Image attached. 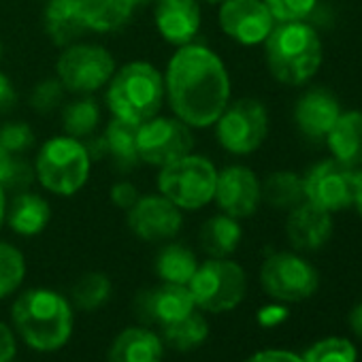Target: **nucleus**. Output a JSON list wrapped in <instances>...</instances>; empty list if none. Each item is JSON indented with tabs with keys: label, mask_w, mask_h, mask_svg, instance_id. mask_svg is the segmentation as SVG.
I'll return each mask as SVG.
<instances>
[{
	"label": "nucleus",
	"mask_w": 362,
	"mask_h": 362,
	"mask_svg": "<svg viewBox=\"0 0 362 362\" xmlns=\"http://www.w3.org/2000/svg\"><path fill=\"white\" fill-rule=\"evenodd\" d=\"M136 128L139 126L134 124L111 117V122L107 124L103 132L107 158L113 162V166L119 173H130L141 164L139 151H136Z\"/></svg>",
	"instance_id": "26"
},
{
	"label": "nucleus",
	"mask_w": 362,
	"mask_h": 362,
	"mask_svg": "<svg viewBox=\"0 0 362 362\" xmlns=\"http://www.w3.org/2000/svg\"><path fill=\"white\" fill-rule=\"evenodd\" d=\"M362 184V168L345 164L337 158L313 164L303 175L305 201L328 211L339 214L354 205Z\"/></svg>",
	"instance_id": "9"
},
{
	"label": "nucleus",
	"mask_w": 362,
	"mask_h": 362,
	"mask_svg": "<svg viewBox=\"0 0 362 362\" xmlns=\"http://www.w3.org/2000/svg\"><path fill=\"white\" fill-rule=\"evenodd\" d=\"M139 199H141L139 188L132 184V181H128V179H119V181H115V184L111 186V203L117 209H122V211H128Z\"/></svg>",
	"instance_id": "38"
},
{
	"label": "nucleus",
	"mask_w": 362,
	"mask_h": 362,
	"mask_svg": "<svg viewBox=\"0 0 362 362\" xmlns=\"http://www.w3.org/2000/svg\"><path fill=\"white\" fill-rule=\"evenodd\" d=\"M7 192H5V188L0 186V228L5 226V220H7Z\"/></svg>",
	"instance_id": "44"
},
{
	"label": "nucleus",
	"mask_w": 362,
	"mask_h": 362,
	"mask_svg": "<svg viewBox=\"0 0 362 362\" xmlns=\"http://www.w3.org/2000/svg\"><path fill=\"white\" fill-rule=\"evenodd\" d=\"M262 203L277 211H292L305 203L303 175L294 170H275L262 181Z\"/></svg>",
	"instance_id": "27"
},
{
	"label": "nucleus",
	"mask_w": 362,
	"mask_h": 362,
	"mask_svg": "<svg viewBox=\"0 0 362 362\" xmlns=\"http://www.w3.org/2000/svg\"><path fill=\"white\" fill-rule=\"evenodd\" d=\"M11 317L18 334L37 351H56L73 334V307L66 296L49 288L22 292L11 307Z\"/></svg>",
	"instance_id": "2"
},
{
	"label": "nucleus",
	"mask_w": 362,
	"mask_h": 362,
	"mask_svg": "<svg viewBox=\"0 0 362 362\" xmlns=\"http://www.w3.org/2000/svg\"><path fill=\"white\" fill-rule=\"evenodd\" d=\"M145 3H151V0H136V5H145Z\"/></svg>",
	"instance_id": "47"
},
{
	"label": "nucleus",
	"mask_w": 362,
	"mask_h": 362,
	"mask_svg": "<svg viewBox=\"0 0 362 362\" xmlns=\"http://www.w3.org/2000/svg\"><path fill=\"white\" fill-rule=\"evenodd\" d=\"M100 117H103V109L92 98V94L77 96L75 100H71L62 107V130L69 136L86 141L88 136H92L96 132Z\"/></svg>",
	"instance_id": "29"
},
{
	"label": "nucleus",
	"mask_w": 362,
	"mask_h": 362,
	"mask_svg": "<svg viewBox=\"0 0 362 362\" xmlns=\"http://www.w3.org/2000/svg\"><path fill=\"white\" fill-rule=\"evenodd\" d=\"M214 203L220 214L235 220L252 218L262 203V181L245 164H230L218 170Z\"/></svg>",
	"instance_id": "13"
},
{
	"label": "nucleus",
	"mask_w": 362,
	"mask_h": 362,
	"mask_svg": "<svg viewBox=\"0 0 362 362\" xmlns=\"http://www.w3.org/2000/svg\"><path fill=\"white\" fill-rule=\"evenodd\" d=\"M218 145L233 156L258 151L269 136V111L258 98H239L228 103L214 124Z\"/></svg>",
	"instance_id": "10"
},
{
	"label": "nucleus",
	"mask_w": 362,
	"mask_h": 362,
	"mask_svg": "<svg viewBox=\"0 0 362 362\" xmlns=\"http://www.w3.org/2000/svg\"><path fill=\"white\" fill-rule=\"evenodd\" d=\"M18 103V92H16V86L11 83V79L0 73V115L9 113Z\"/></svg>",
	"instance_id": "41"
},
{
	"label": "nucleus",
	"mask_w": 362,
	"mask_h": 362,
	"mask_svg": "<svg viewBox=\"0 0 362 362\" xmlns=\"http://www.w3.org/2000/svg\"><path fill=\"white\" fill-rule=\"evenodd\" d=\"M164 75L166 103L177 119L194 128H211L230 103V75L224 60L209 47H177Z\"/></svg>",
	"instance_id": "1"
},
{
	"label": "nucleus",
	"mask_w": 362,
	"mask_h": 362,
	"mask_svg": "<svg viewBox=\"0 0 362 362\" xmlns=\"http://www.w3.org/2000/svg\"><path fill=\"white\" fill-rule=\"evenodd\" d=\"M262 290L279 303H303L320 288L317 269L296 252H275L260 267Z\"/></svg>",
	"instance_id": "11"
},
{
	"label": "nucleus",
	"mask_w": 362,
	"mask_h": 362,
	"mask_svg": "<svg viewBox=\"0 0 362 362\" xmlns=\"http://www.w3.org/2000/svg\"><path fill=\"white\" fill-rule=\"evenodd\" d=\"M199 3H207V5H220L224 0H199Z\"/></svg>",
	"instance_id": "46"
},
{
	"label": "nucleus",
	"mask_w": 362,
	"mask_h": 362,
	"mask_svg": "<svg viewBox=\"0 0 362 362\" xmlns=\"http://www.w3.org/2000/svg\"><path fill=\"white\" fill-rule=\"evenodd\" d=\"M245 362H303V356L290 349H262L250 356Z\"/></svg>",
	"instance_id": "40"
},
{
	"label": "nucleus",
	"mask_w": 362,
	"mask_h": 362,
	"mask_svg": "<svg viewBox=\"0 0 362 362\" xmlns=\"http://www.w3.org/2000/svg\"><path fill=\"white\" fill-rule=\"evenodd\" d=\"M262 45L269 73L284 86L296 88L309 83L324 62L320 33L307 22L275 24Z\"/></svg>",
	"instance_id": "3"
},
{
	"label": "nucleus",
	"mask_w": 362,
	"mask_h": 362,
	"mask_svg": "<svg viewBox=\"0 0 362 362\" xmlns=\"http://www.w3.org/2000/svg\"><path fill=\"white\" fill-rule=\"evenodd\" d=\"M153 24L162 41L181 47L194 43L203 26L199 0H156Z\"/></svg>",
	"instance_id": "17"
},
{
	"label": "nucleus",
	"mask_w": 362,
	"mask_h": 362,
	"mask_svg": "<svg viewBox=\"0 0 362 362\" xmlns=\"http://www.w3.org/2000/svg\"><path fill=\"white\" fill-rule=\"evenodd\" d=\"M105 88V103L111 117L134 126L156 117L166 100L164 75L145 60H132L115 69Z\"/></svg>",
	"instance_id": "4"
},
{
	"label": "nucleus",
	"mask_w": 362,
	"mask_h": 362,
	"mask_svg": "<svg viewBox=\"0 0 362 362\" xmlns=\"http://www.w3.org/2000/svg\"><path fill=\"white\" fill-rule=\"evenodd\" d=\"M73 303L83 311H94L111 298V279L103 273H86L73 286Z\"/></svg>",
	"instance_id": "32"
},
{
	"label": "nucleus",
	"mask_w": 362,
	"mask_h": 362,
	"mask_svg": "<svg viewBox=\"0 0 362 362\" xmlns=\"http://www.w3.org/2000/svg\"><path fill=\"white\" fill-rule=\"evenodd\" d=\"M194 134L192 128L181 119L156 115L136 128V151L141 164L162 168L179 158L192 153Z\"/></svg>",
	"instance_id": "12"
},
{
	"label": "nucleus",
	"mask_w": 362,
	"mask_h": 362,
	"mask_svg": "<svg viewBox=\"0 0 362 362\" xmlns=\"http://www.w3.org/2000/svg\"><path fill=\"white\" fill-rule=\"evenodd\" d=\"M52 222V205L37 192L24 190L16 192L11 203H7V220L9 228L20 237H37Z\"/></svg>",
	"instance_id": "20"
},
{
	"label": "nucleus",
	"mask_w": 362,
	"mask_h": 362,
	"mask_svg": "<svg viewBox=\"0 0 362 362\" xmlns=\"http://www.w3.org/2000/svg\"><path fill=\"white\" fill-rule=\"evenodd\" d=\"M292 115L303 136L309 141H324L341 115V103L326 88H309L298 96Z\"/></svg>",
	"instance_id": "18"
},
{
	"label": "nucleus",
	"mask_w": 362,
	"mask_h": 362,
	"mask_svg": "<svg viewBox=\"0 0 362 362\" xmlns=\"http://www.w3.org/2000/svg\"><path fill=\"white\" fill-rule=\"evenodd\" d=\"M0 62H3V45H0Z\"/></svg>",
	"instance_id": "48"
},
{
	"label": "nucleus",
	"mask_w": 362,
	"mask_h": 362,
	"mask_svg": "<svg viewBox=\"0 0 362 362\" xmlns=\"http://www.w3.org/2000/svg\"><path fill=\"white\" fill-rule=\"evenodd\" d=\"M354 207H356V209H358V214L362 216V184H360V188H358V194H356Z\"/></svg>",
	"instance_id": "45"
},
{
	"label": "nucleus",
	"mask_w": 362,
	"mask_h": 362,
	"mask_svg": "<svg viewBox=\"0 0 362 362\" xmlns=\"http://www.w3.org/2000/svg\"><path fill=\"white\" fill-rule=\"evenodd\" d=\"M273 20L281 22H305L313 11L317 0H264Z\"/></svg>",
	"instance_id": "37"
},
{
	"label": "nucleus",
	"mask_w": 362,
	"mask_h": 362,
	"mask_svg": "<svg viewBox=\"0 0 362 362\" xmlns=\"http://www.w3.org/2000/svg\"><path fill=\"white\" fill-rule=\"evenodd\" d=\"M0 145L16 156H24L35 145V130L26 122H7L0 126Z\"/></svg>",
	"instance_id": "36"
},
{
	"label": "nucleus",
	"mask_w": 362,
	"mask_h": 362,
	"mask_svg": "<svg viewBox=\"0 0 362 362\" xmlns=\"http://www.w3.org/2000/svg\"><path fill=\"white\" fill-rule=\"evenodd\" d=\"M199 307L192 298L188 286L181 284H160L158 288L143 290L134 298V313L145 324L168 326L194 313Z\"/></svg>",
	"instance_id": "16"
},
{
	"label": "nucleus",
	"mask_w": 362,
	"mask_h": 362,
	"mask_svg": "<svg viewBox=\"0 0 362 362\" xmlns=\"http://www.w3.org/2000/svg\"><path fill=\"white\" fill-rule=\"evenodd\" d=\"M188 288L201 311L226 313L243 303L247 275L243 267L230 258H207L205 262H199Z\"/></svg>",
	"instance_id": "7"
},
{
	"label": "nucleus",
	"mask_w": 362,
	"mask_h": 362,
	"mask_svg": "<svg viewBox=\"0 0 362 362\" xmlns=\"http://www.w3.org/2000/svg\"><path fill=\"white\" fill-rule=\"evenodd\" d=\"M349 326H351L354 334L358 339H362V300L358 305H354V309L349 311Z\"/></svg>",
	"instance_id": "43"
},
{
	"label": "nucleus",
	"mask_w": 362,
	"mask_h": 362,
	"mask_svg": "<svg viewBox=\"0 0 362 362\" xmlns=\"http://www.w3.org/2000/svg\"><path fill=\"white\" fill-rule=\"evenodd\" d=\"M126 214L130 233L145 243L170 241L184 226V211L160 192L141 197Z\"/></svg>",
	"instance_id": "14"
},
{
	"label": "nucleus",
	"mask_w": 362,
	"mask_h": 362,
	"mask_svg": "<svg viewBox=\"0 0 362 362\" xmlns=\"http://www.w3.org/2000/svg\"><path fill=\"white\" fill-rule=\"evenodd\" d=\"M64 86L60 83L58 77H52V79H43L39 81L35 88H33V94H30V107L39 113H52L56 111L58 107L64 105Z\"/></svg>",
	"instance_id": "35"
},
{
	"label": "nucleus",
	"mask_w": 362,
	"mask_h": 362,
	"mask_svg": "<svg viewBox=\"0 0 362 362\" xmlns=\"http://www.w3.org/2000/svg\"><path fill=\"white\" fill-rule=\"evenodd\" d=\"M43 28L58 47L73 45L88 33L77 0H49L43 11Z\"/></svg>",
	"instance_id": "21"
},
{
	"label": "nucleus",
	"mask_w": 362,
	"mask_h": 362,
	"mask_svg": "<svg viewBox=\"0 0 362 362\" xmlns=\"http://www.w3.org/2000/svg\"><path fill=\"white\" fill-rule=\"evenodd\" d=\"M16 349H18V343H16V334L13 330L0 322V362H11L16 358Z\"/></svg>",
	"instance_id": "42"
},
{
	"label": "nucleus",
	"mask_w": 362,
	"mask_h": 362,
	"mask_svg": "<svg viewBox=\"0 0 362 362\" xmlns=\"http://www.w3.org/2000/svg\"><path fill=\"white\" fill-rule=\"evenodd\" d=\"M164 341L149 328L130 326L122 330L109 349V362H162Z\"/></svg>",
	"instance_id": "22"
},
{
	"label": "nucleus",
	"mask_w": 362,
	"mask_h": 362,
	"mask_svg": "<svg viewBox=\"0 0 362 362\" xmlns=\"http://www.w3.org/2000/svg\"><path fill=\"white\" fill-rule=\"evenodd\" d=\"M37 181L35 166H30L22 156H16L0 145V186L5 192H24Z\"/></svg>",
	"instance_id": "31"
},
{
	"label": "nucleus",
	"mask_w": 362,
	"mask_h": 362,
	"mask_svg": "<svg viewBox=\"0 0 362 362\" xmlns=\"http://www.w3.org/2000/svg\"><path fill=\"white\" fill-rule=\"evenodd\" d=\"M241 239H243L241 222L226 214L211 216L209 220H205V224L199 230L201 250L209 258H230L239 250Z\"/></svg>",
	"instance_id": "24"
},
{
	"label": "nucleus",
	"mask_w": 362,
	"mask_h": 362,
	"mask_svg": "<svg viewBox=\"0 0 362 362\" xmlns=\"http://www.w3.org/2000/svg\"><path fill=\"white\" fill-rule=\"evenodd\" d=\"M303 362H358V349L345 337H324L305 349Z\"/></svg>",
	"instance_id": "33"
},
{
	"label": "nucleus",
	"mask_w": 362,
	"mask_h": 362,
	"mask_svg": "<svg viewBox=\"0 0 362 362\" xmlns=\"http://www.w3.org/2000/svg\"><path fill=\"white\" fill-rule=\"evenodd\" d=\"M162 330H164V341L179 351L194 349V347L203 345L209 337V324L201 309L186 315L184 320L162 326Z\"/></svg>",
	"instance_id": "30"
},
{
	"label": "nucleus",
	"mask_w": 362,
	"mask_h": 362,
	"mask_svg": "<svg viewBox=\"0 0 362 362\" xmlns=\"http://www.w3.org/2000/svg\"><path fill=\"white\" fill-rule=\"evenodd\" d=\"M197 269H199L197 254L181 243H166L156 256V273L164 284L188 286Z\"/></svg>",
	"instance_id": "28"
},
{
	"label": "nucleus",
	"mask_w": 362,
	"mask_h": 362,
	"mask_svg": "<svg viewBox=\"0 0 362 362\" xmlns=\"http://www.w3.org/2000/svg\"><path fill=\"white\" fill-rule=\"evenodd\" d=\"M218 24L230 41L243 47H256L267 41L277 22L264 0H224L220 3Z\"/></svg>",
	"instance_id": "15"
},
{
	"label": "nucleus",
	"mask_w": 362,
	"mask_h": 362,
	"mask_svg": "<svg viewBox=\"0 0 362 362\" xmlns=\"http://www.w3.org/2000/svg\"><path fill=\"white\" fill-rule=\"evenodd\" d=\"M88 30L115 33L124 28L134 9L136 0H77Z\"/></svg>",
	"instance_id": "25"
},
{
	"label": "nucleus",
	"mask_w": 362,
	"mask_h": 362,
	"mask_svg": "<svg viewBox=\"0 0 362 362\" xmlns=\"http://www.w3.org/2000/svg\"><path fill=\"white\" fill-rule=\"evenodd\" d=\"M334 224L332 214L311 205L300 203L292 211H288L286 220V237L290 245L298 252H315L322 250L332 237Z\"/></svg>",
	"instance_id": "19"
},
{
	"label": "nucleus",
	"mask_w": 362,
	"mask_h": 362,
	"mask_svg": "<svg viewBox=\"0 0 362 362\" xmlns=\"http://www.w3.org/2000/svg\"><path fill=\"white\" fill-rule=\"evenodd\" d=\"M26 277V258L11 245L0 241V298L13 294Z\"/></svg>",
	"instance_id": "34"
},
{
	"label": "nucleus",
	"mask_w": 362,
	"mask_h": 362,
	"mask_svg": "<svg viewBox=\"0 0 362 362\" xmlns=\"http://www.w3.org/2000/svg\"><path fill=\"white\" fill-rule=\"evenodd\" d=\"M290 311H288V305L286 303H269V305H262L256 313V320L262 328H277L281 326L286 320H288Z\"/></svg>",
	"instance_id": "39"
},
{
	"label": "nucleus",
	"mask_w": 362,
	"mask_h": 362,
	"mask_svg": "<svg viewBox=\"0 0 362 362\" xmlns=\"http://www.w3.org/2000/svg\"><path fill=\"white\" fill-rule=\"evenodd\" d=\"M92 162L86 141L58 134L39 147L35 158V177L41 188L54 197H75L88 184Z\"/></svg>",
	"instance_id": "5"
},
{
	"label": "nucleus",
	"mask_w": 362,
	"mask_h": 362,
	"mask_svg": "<svg viewBox=\"0 0 362 362\" xmlns=\"http://www.w3.org/2000/svg\"><path fill=\"white\" fill-rule=\"evenodd\" d=\"M324 141L332 158L362 168V111H341Z\"/></svg>",
	"instance_id": "23"
},
{
	"label": "nucleus",
	"mask_w": 362,
	"mask_h": 362,
	"mask_svg": "<svg viewBox=\"0 0 362 362\" xmlns=\"http://www.w3.org/2000/svg\"><path fill=\"white\" fill-rule=\"evenodd\" d=\"M11 362H13V360H11Z\"/></svg>",
	"instance_id": "49"
},
{
	"label": "nucleus",
	"mask_w": 362,
	"mask_h": 362,
	"mask_svg": "<svg viewBox=\"0 0 362 362\" xmlns=\"http://www.w3.org/2000/svg\"><path fill=\"white\" fill-rule=\"evenodd\" d=\"M115 69V58L107 47L83 41L62 47V54L56 60V77L66 92L77 96H88L103 90Z\"/></svg>",
	"instance_id": "8"
},
{
	"label": "nucleus",
	"mask_w": 362,
	"mask_h": 362,
	"mask_svg": "<svg viewBox=\"0 0 362 362\" xmlns=\"http://www.w3.org/2000/svg\"><path fill=\"white\" fill-rule=\"evenodd\" d=\"M158 170V192L181 211H201L214 203L218 168L209 158L188 153Z\"/></svg>",
	"instance_id": "6"
}]
</instances>
